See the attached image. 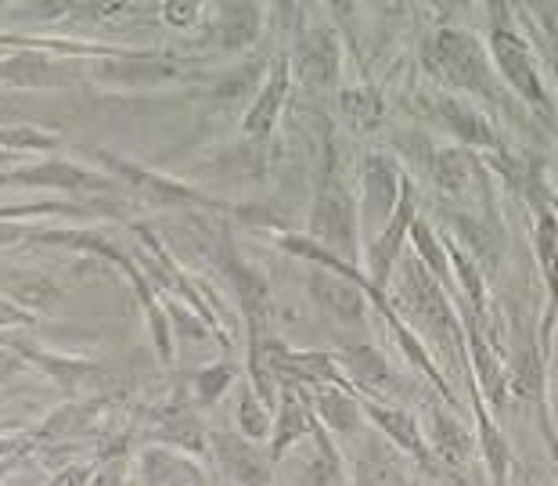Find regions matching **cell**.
<instances>
[{"mask_svg":"<svg viewBox=\"0 0 558 486\" xmlns=\"http://www.w3.org/2000/svg\"><path fill=\"white\" fill-rule=\"evenodd\" d=\"M403 281H408L403 284V303H408L411 317L429 331V339H436V347L444 350L450 361L461 364L465 361V336H461L458 317L450 314L444 289L425 275L422 264L403 267Z\"/></svg>","mask_w":558,"mask_h":486,"instance_id":"6da1fadb","label":"cell"},{"mask_svg":"<svg viewBox=\"0 0 558 486\" xmlns=\"http://www.w3.org/2000/svg\"><path fill=\"white\" fill-rule=\"evenodd\" d=\"M433 62L436 73L454 80L458 87L476 90L483 98H497L490 62H486L480 40H472L465 29H439L433 40Z\"/></svg>","mask_w":558,"mask_h":486,"instance_id":"7a4b0ae2","label":"cell"},{"mask_svg":"<svg viewBox=\"0 0 558 486\" xmlns=\"http://www.w3.org/2000/svg\"><path fill=\"white\" fill-rule=\"evenodd\" d=\"M311 234L320 239L328 248H342L347 256H353V245H357V212H353V198L339 181H325L317 203H314V217H311Z\"/></svg>","mask_w":558,"mask_h":486,"instance_id":"3957f363","label":"cell"},{"mask_svg":"<svg viewBox=\"0 0 558 486\" xmlns=\"http://www.w3.org/2000/svg\"><path fill=\"white\" fill-rule=\"evenodd\" d=\"M311 295L317 300V306L325 311L328 317H336L342 325H353L361 328L364 325V292L357 281L342 278V275H331V270H314L311 275Z\"/></svg>","mask_w":558,"mask_h":486,"instance_id":"277c9868","label":"cell"},{"mask_svg":"<svg viewBox=\"0 0 558 486\" xmlns=\"http://www.w3.org/2000/svg\"><path fill=\"white\" fill-rule=\"evenodd\" d=\"M400 170L393 159L386 156H372L364 162V209H367V220L375 228H386L389 217L400 203Z\"/></svg>","mask_w":558,"mask_h":486,"instance_id":"5b68a950","label":"cell"},{"mask_svg":"<svg viewBox=\"0 0 558 486\" xmlns=\"http://www.w3.org/2000/svg\"><path fill=\"white\" fill-rule=\"evenodd\" d=\"M213 450H217L223 472H228L239 486H267L270 483V458L259 454L256 444H248L245 436L217 433L213 436Z\"/></svg>","mask_w":558,"mask_h":486,"instance_id":"8992f818","label":"cell"},{"mask_svg":"<svg viewBox=\"0 0 558 486\" xmlns=\"http://www.w3.org/2000/svg\"><path fill=\"white\" fill-rule=\"evenodd\" d=\"M490 47H494V58H497V65H501V73L508 76V83H512L522 98H530L533 105H548V98H544V87L537 83V73H533L526 44H522L515 33L494 29Z\"/></svg>","mask_w":558,"mask_h":486,"instance_id":"52a82bcc","label":"cell"},{"mask_svg":"<svg viewBox=\"0 0 558 486\" xmlns=\"http://www.w3.org/2000/svg\"><path fill=\"white\" fill-rule=\"evenodd\" d=\"M411 223H414V192H411V184H403L393 217H389L383 234H378L375 245H372V278H375V284L389 281V270H393V264H397L400 242H403V234L411 231Z\"/></svg>","mask_w":558,"mask_h":486,"instance_id":"ba28073f","label":"cell"},{"mask_svg":"<svg viewBox=\"0 0 558 486\" xmlns=\"http://www.w3.org/2000/svg\"><path fill=\"white\" fill-rule=\"evenodd\" d=\"M295 73L311 87H328L339 76V44L328 29L306 33L295 47Z\"/></svg>","mask_w":558,"mask_h":486,"instance_id":"9c48e42d","label":"cell"},{"mask_svg":"<svg viewBox=\"0 0 558 486\" xmlns=\"http://www.w3.org/2000/svg\"><path fill=\"white\" fill-rule=\"evenodd\" d=\"M141 472H145L148 486H206V476L195 461L181 458L170 447H151L141 458Z\"/></svg>","mask_w":558,"mask_h":486,"instance_id":"30bf717a","label":"cell"},{"mask_svg":"<svg viewBox=\"0 0 558 486\" xmlns=\"http://www.w3.org/2000/svg\"><path fill=\"white\" fill-rule=\"evenodd\" d=\"M342 361H347V372L357 378V386L367 389L372 397L397 393V386H400L397 372L375 347H347L342 350Z\"/></svg>","mask_w":558,"mask_h":486,"instance_id":"8fae6325","label":"cell"},{"mask_svg":"<svg viewBox=\"0 0 558 486\" xmlns=\"http://www.w3.org/2000/svg\"><path fill=\"white\" fill-rule=\"evenodd\" d=\"M284 90H289V65L278 62V65H275V73H270V80H267L264 94L256 98L253 112L245 116V134H248V137L267 141V134H270V130H275V123H278L281 105H284Z\"/></svg>","mask_w":558,"mask_h":486,"instance_id":"7c38bea8","label":"cell"},{"mask_svg":"<svg viewBox=\"0 0 558 486\" xmlns=\"http://www.w3.org/2000/svg\"><path fill=\"white\" fill-rule=\"evenodd\" d=\"M0 184H47V187H109V181L80 170L73 162H44L33 170L0 177Z\"/></svg>","mask_w":558,"mask_h":486,"instance_id":"4fadbf2b","label":"cell"},{"mask_svg":"<svg viewBox=\"0 0 558 486\" xmlns=\"http://www.w3.org/2000/svg\"><path fill=\"white\" fill-rule=\"evenodd\" d=\"M0 80L15 87H54L65 80V73L44 54H11L8 62H0Z\"/></svg>","mask_w":558,"mask_h":486,"instance_id":"5bb4252c","label":"cell"},{"mask_svg":"<svg viewBox=\"0 0 558 486\" xmlns=\"http://www.w3.org/2000/svg\"><path fill=\"white\" fill-rule=\"evenodd\" d=\"M217 40L228 51H239L248 47L259 33V8L253 4H220L217 8Z\"/></svg>","mask_w":558,"mask_h":486,"instance_id":"9a60e30c","label":"cell"},{"mask_svg":"<svg viewBox=\"0 0 558 486\" xmlns=\"http://www.w3.org/2000/svg\"><path fill=\"white\" fill-rule=\"evenodd\" d=\"M367 418H372V422L378 425V429H383L397 447L411 450V454H418V458L425 454V447H422V429H418V422H414L408 411L386 408V404H375V400H367Z\"/></svg>","mask_w":558,"mask_h":486,"instance_id":"2e32d148","label":"cell"},{"mask_svg":"<svg viewBox=\"0 0 558 486\" xmlns=\"http://www.w3.org/2000/svg\"><path fill=\"white\" fill-rule=\"evenodd\" d=\"M173 73H177L173 58H162V54H123L120 62L105 65V76L120 80V83H159V80H170Z\"/></svg>","mask_w":558,"mask_h":486,"instance_id":"e0dca14e","label":"cell"},{"mask_svg":"<svg viewBox=\"0 0 558 486\" xmlns=\"http://www.w3.org/2000/svg\"><path fill=\"white\" fill-rule=\"evenodd\" d=\"M439 116H444V123L454 130L461 141H469V145H497V134H494V126L486 123V116L469 109V105H461L458 98L439 101Z\"/></svg>","mask_w":558,"mask_h":486,"instance_id":"ac0fdd59","label":"cell"},{"mask_svg":"<svg viewBox=\"0 0 558 486\" xmlns=\"http://www.w3.org/2000/svg\"><path fill=\"white\" fill-rule=\"evenodd\" d=\"M281 400H284L281 418H278V425H270V429H275V458H281L284 447H292L306 429H311V414H306V404H303V389L284 386Z\"/></svg>","mask_w":558,"mask_h":486,"instance_id":"d6986e66","label":"cell"},{"mask_svg":"<svg viewBox=\"0 0 558 486\" xmlns=\"http://www.w3.org/2000/svg\"><path fill=\"white\" fill-rule=\"evenodd\" d=\"M317 411L336 433H357L361 408L342 386H317Z\"/></svg>","mask_w":558,"mask_h":486,"instance_id":"ffe728a7","label":"cell"},{"mask_svg":"<svg viewBox=\"0 0 558 486\" xmlns=\"http://www.w3.org/2000/svg\"><path fill=\"white\" fill-rule=\"evenodd\" d=\"M472 170H476V162H472L465 148L433 151V177L444 192H461V187L472 181Z\"/></svg>","mask_w":558,"mask_h":486,"instance_id":"44dd1931","label":"cell"},{"mask_svg":"<svg viewBox=\"0 0 558 486\" xmlns=\"http://www.w3.org/2000/svg\"><path fill=\"white\" fill-rule=\"evenodd\" d=\"M433 447L439 458L447 461H465L472 454V436L461 429V425L444 411H433Z\"/></svg>","mask_w":558,"mask_h":486,"instance_id":"7402d4cb","label":"cell"},{"mask_svg":"<svg viewBox=\"0 0 558 486\" xmlns=\"http://www.w3.org/2000/svg\"><path fill=\"white\" fill-rule=\"evenodd\" d=\"M342 112L357 126H375L383 120V94L375 87H347L342 90Z\"/></svg>","mask_w":558,"mask_h":486,"instance_id":"603a6c76","label":"cell"},{"mask_svg":"<svg viewBox=\"0 0 558 486\" xmlns=\"http://www.w3.org/2000/svg\"><path fill=\"white\" fill-rule=\"evenodd\" d=\"M239 429L245 433V440H248V444L270 436V414H267V408L253 397V389H245L242 400H239Z\"/></svg>","mask_w":558,"mask_h":486,"instance_id":"cb8c5ba5","label":"cell"},{"mask_svg":"<svg viewBox=\"0 0 558 486\" xmlns=\"http://www.w3.org/2000/svg\"><path fill=\"white\" fill-rule=\"evenodd\" d=\"M357 486H408V479H403V472H400L397 461L375 454V458L361 461Z\"/></svg>","mask_w":558,"mask_h":486,"instance_id":"d4e9b609","label":"cell"},{"mask_svg":"<svg viewBox=\"0 0 558 486\" xmlns=\"http://www.w3.org/2000/svg\"><path fill=\"white\" fill-rule=\"evenodd\" d=\"M472 361H476V367H480V382L486 389V397H490L494 404H505V375L497 372V364H494L490 353H486L480 336H472Z\"/></svg>","mask_w":558,"mask_h":486,"instance_id":"484cf974","label":"cell"},{"mask_svg":"<svg viewBox=\"0 0 558 486\" xmlns=\"http://www.w3.org/2000/svg\"><path fill=\"white\" fill-rule=\"evenodd\" d=\"M480 429H483V447H486V461H490L494 483L505 486V476H508V447L501 440V433L494 429V422L486 418L483 411H480Z\"/></svg>","mask_w":558,"mask_h":486,"instance_id":"4316f807","label":"cell"},{"mask_svg":"<svg viewBox=\"0 0 558 486\" xmlns=\"http://www.w3.org/2000/svg\"><path fill=\"white\" fill-rule=\"evenodd\" d=\"M0 145L8 148H54L58 134L40 126H0Z\"/></svg>","mask_w":558,"mask_h":486,"instance_id":"83f0119b","label":"cell"},{"mask_svg":"<svg viewBox=\"0 0 558 486\" xmlns=\"http://www.w3.org/2000/svg\"><path fill=\"white\" fill-rule=\"evenodd\" d=\"M411 234H414V245H418V253H422V259L429 264L433 270H436V278H450L447 275V259H444V245L436 242V234L425 228V223H411Z\"/></svg>","mask_w":558,"mask_h":486,"instance_id":"f1b7e54d","label":"cell"},{"mask_svg":"<svg viewBox=\"0 0 558 486\" xmlns=\"http://www.w3.org/2000/svg\"><path fill=\"white\" fill-rule=\"evenodd\" d=\"M231 375H234L231 364H213V367H206V372H198L195 386H198V400H202V404H217L220 393L231 382Z\"/></svg>","mask_w":558,"mask_h":486,"instance_id":"f546056e","label":"cell"},{"mask_svg":"<svg viewBox=\"0 0 558 486\" xmlns=\"http://www.w3.org/2000/svg\"><path fill=\"white\" fill-rule=\"evenodd\" d=\"M450 256H454V267H458V275H461V284H465L469 300L476 303V311H483V281H480V275H476V267L469 264V253H465V248H458L454 242H450Z\"/></svg>","mask_w":558,"mask_h":486,"instance_id":"4dcf8cb0","label":"cell"},{"mask_svg":"<svg viewBox=\"0 0 558 486\" xmlns=\"http://www.w3.org/2000/svg\"><path fill=\"white\" fill-rule=\"evenodd\" d=\"M162 15H166V22H170V26H177V29H192L195 22L202 19V8H198V4H166V8H162Z\"/></svg>","mask_w":558,"mask_h":486,"instance_id":"1f68e13d","label":"cell"},{"mask_svg":"<svg viewBox=\"0 0 558 486\" xmlns=\"http://www.w3.org/2000/svg\"><path fill=\"white\" fill-rule=\"evenodd\" d=\"M541 259H544V267L551 270V259H555V220L551 217L541 220Z\"/></svg>","mask_w":558,"mask_h":486,"instance_id":"d6a6232c","label":"cell"},{"mask_svg":"<svg viewBox=\"0 0 558 486\" xmlns=\"http://www.w3.org/2000/svg\"><path fill=\"white\" fill-rule=\"evenodd\" d=\"M26 109V101L15 98V94H0V126H4L8 120H15V116Z\"/></svg>","mask_w":558,"mask_h":486,"instance_id":"836d02e7","label":"cell"},{"mask_svg":"<svg viewBox=\"0 0 558 486\" xmlns=\"http://www.w3.org/2000/svg\"><path fill=\"white\" fill-rule=\"evenodd\" d=\"M87 483V469H65L62 476H54L51 486H83Z\"/></svg>","mask_w":558,"mask_h":486,"instance_id":"e575fe53","label":"cell"},{"mask_svg":"<svg viewBox=\"0 0 558 486\" xmlns=\"http://www.w3.org/2000/svg\"><path fill=\"white\" fill-rule=\"evenodd\" d=\"M22 321H29V314H22L19 306L0 300V325H22Z\"/></svg>","mask_w":558,"mask_h":486,"instance_id":"d590c367","label":"cell"},{"mask_svg":"<svg viewBox=\"0 0 558 486\" xmlns=\"http://www.w3.org/2000/svg\"><path fill=\"white\" fill-rule=\"evenodd\" d=\"M15 372H19V357L11 350H0V378H8Z\"/></svg>","mask_w":558,"mask_h":486,"instance_id":"8d00e7d4","label":"cell"},{"mask_svg":"<svg viewBox=\"0 0 558 486\" xmlns=\"http://www.w3.org/2000/svg\"><path fill=\"white\" fill-rule=\"evenodd\" d=\"M19 444L15 440H0V454H11V450H15Z\"/></svg>","mask_w":558,"mask_h":486,"instance_id":"74e56055","label":"cell"},{"mask_svg":"<svg viewBox=\"0 0 558 486\" xmlns=\"http://www.w3.org/2000/svg\"><path fill=\"white\" fill-rule=\"evenodd\" d=\"M0 159H4V151H0Z\"/></svg>","mask_w":558,"mask_h":486,"instance_id":"f35d334b","label":"cell"}]
</instances>
